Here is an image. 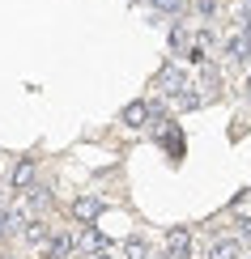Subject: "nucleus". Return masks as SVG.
Returning <instances> with one entry per match:
<instances>
[{"label":"nucleus","instance_id":"obj_11","mask_svg":"<svg viewBox=\"0 0 251 259\" xmlns=\"http://www.w3.org/2000/svg\"><path fill=\"white\" fill-rule=\"evenodd\" d=\"M145 119H149V102H128L124 106V123L128 127H140Z\"/></svg>","mask_w":251,"mask_h":259},{"label":"nucleus","instance_id":"obj_10","mask_svg":"<svg viewBox=\"0 0 251 259\" xmlns=\"http://www.w3.org/2000/svg\"><path fill=\"white\" fill-rule=\"evenodd\" d=\"M21 225H26V221H21V212H9V208H0V242H5V238H13V234L21 230Z\"/></svg>","mask_w":251,"mask_h":259},{"label":"nucleus","instance_id":"obj_17","mask_svg":"<svg viewBox=\"0 0 251 259\" xmlns=\"http://www.w3.org/2000/svg\"><path fill=\"white\" fill-rule=\"evenodd\" d=\"M243 38H247V42H251V17H247V26H243Z\"/></svg>","mask_w":251,"mask_h":259},{"label":"nucleus","instance_id":"obj_20","mask_svg":"<svg viewBox=\"0 0 251 259\" xmlns=\"http://www.w3.org/2000/svg\"><path fill=\"white\" fill-rule=\"evenodd\" d=\"M149 5H154V0H149Z\"/></svg>","mask_w":251,"mask_h":259},{"label":"nucleus","instance_id":"obj_6","mask_svg":"<svg viewBox=\"0 0 251 259\" xmlns=\"http://www.w3.org/2000/svg\"><path fill=\"white\" fill-rule=\"evenodd\" d=\"M188 255H192L188 230H170V234H166V259H188Z\"/></svg>","mask_w":251,"mask_h":259},{"label":"nucleus","instance_id":"obj_18","mask_svg":"<svg viewBox=\"0 0 251 259\" xmlns=\"http://www.w3.org/2000/svg\"><path fill=\"white\" fill-rule=\"evenodd\" d=\"M90 259H111V255H106V251H98V255H90Z\"/></svg>","mask_w":251,"mask_h":259},{"label":"nucleus","instance_id":"obj_19","mask_svg":"<svg viewBox=\"0 0 251 259\" xmlns=\"http://www.w3.org/2000/svg\"><path fill=\"white\" fill-rule=\"evenodd\" d=\"M247 13H251V0H247Z\"/></svg>","mask_w":251,"mask_h":259},{"label":"nucleus","instance_id":"obj_14","mask_svg":"<svg viewBox=\"0 0 251 259\" xmlns=\"http://www.w3.org/2000/svg\"><path fill=\"white\" fill-rule=\"evenodd\" d=\"M154 9H158V13H179L183 0H154Z\"/></svg>","mask_w":251,"mask_h":259},{"label":"nucleus","instance_id":"obj_1","mask_svg":"<svg viewBox=\"0 0 251 259\" xmlns=\"http://www.w3.org/2000/svg\"><path fill=\"white\" fill-rule=\"evenodd\" d=\"M154 90L162 94V98H183V90H192V85H188V77H183L179 64H162V72H158Z\"/></svg>","mask_w":251,"mask_h":259},{"label":"nucleus","instance_id":"obj_15","mask_svg":"<svg viewBox=\"0 0 251 259\" xmlns=\"http://www.w3.org/2000/svg\"><path fill=\"white\" fill-rule=\"evenodd\" d=\"M196 9H200V17H213L217 13V0H196Z\"/></svg>","mask_w":251,"mask_h":259},{"label":"nucleus","instance_id":"obj_16","mask_svg":"<svg viewBox=\"0 0 251 259\" xmlns=\"http://www.w3.org/2000/svg\"><path fill=\"white\" fill-rule=\"evenodd\" d=\"M238 225H243V238H251V217H243Z\"/></svg>","mask_w":251,"mask_h":259},{"label":"nucleus","instance_id":"obj_2","mask_svg":"<svg viewBox=\"0 0 251 259\" xmlns=\"http://www.w3.org/2000/svg\"><path fill=\"white\" fill-rule=\"evenodd\" d=\"M47 208H51V191L47 187H26V191H21V217L39 221Z\"/></svg>","mask_w":251,"mask_h":259},{"label":"nucleus","instance_id":"obj_9","mask_svg":"<svg viewBox=\"0 0 251 259\" xmlns=\"http://www.w3.org/2000/svg\"><path fill=\"white\" fill-rule=\"evenodd\" d=\"M238 251H243V242L238 238H222L209 246V259H238Z\"/></svg>","mask_w":251,"mask_h":259},{"label":"nucleus","instance_id":"obj_5","mask_svg":"<svg viewBox=\"0 0 251 259\" xmlns=\"http://www.w3.org/2000/svg\"><path fill=\"white\" fill-rule=\"evenodd\" d=\"M73 212H77L81 225H94L98 217H102V200H98V196H81L77 204H73Z\"/></svg>","mask_w":251,"mask_h":259},{"label":"nucleus","instance_id":"obj_12","mask_svg":"<svg viewBox=\"0 0 251 259\" xmlns=\"http://www.w3.org/2000/svg\"><path fill=\"white\" fill-rule=\"evenodd\" d=\"M226 56H230V60H238V64H247V60H251V42H247L243 34H234L230 42H226Z\"/></svg>","mask_w":251,"mask_h":259},{"label":"nucleus","instance_id":"obj_4","mask_svg":"<svg viewBox=\"0 0 251 259\" xmlns=\"http://www.w3.org/2000/svg\"><path fill=\"white\" fill-rule=\"evenodd\" d=\"M73 246H77V242H73L68 234H51L47 246H39V259H68V255H73Z\"/></svg>","mask_w":251,"mask_h":259},{"label":"nucleus","instance_id":"obj_13","mask_svg":"<svg viewBox=\"0 0 251 259\" xmlns=\"http://www.w3.org/2000/svg\"><path fill=\"white\" fill-rule=\"evenodd\" d=\"M124 259H149V242L140 238V234H132V238L124 242Z\"/></svg>","mask_w":251,"mask_h":259},{"label":"nucleus","instance_id":"obj_7","mask_svg":"<svg viewBox=\"0 0 251 259\" xmlns=\"http://www.w3.org/2000/svg\"><path fill=\"white\" fill-rule=\"evenodd\" d=\"M21 238H26L30 246H47V238H51V225L47 221H26V225H21Z\"/></svg>","mask_w":251,"mask_h":259},{"label":"nucleus","instance_id":"obj_3","mask_svg":"<svg viewBox=\"0 0 251 259\" xmlns=\"http://www.w3.org/2000/svg\"><path fill=\"white\" fill-rule=\"evenodd\" d=\"M34 175H39V161H34V157H21L17 166H13V175H9V187H13V191L34 187Z\"/></svg>","mask_w":251,"mask_h":259},{"label":"nucleus","instance_id":"obj_8","mask_svg":"<svg viewBox=\"0 0 251 259\" xmlns=\"http://www.w3.org/2000/svg\"><path fill=\"white\" fill-rule=\"evenodd\" d=\"M102 246H106V238H102V234L94 230V225H85V230L77 234V251H85V255H98Z\"/></svg>","mask_w":251,"mask_h":259}]
</instances>
